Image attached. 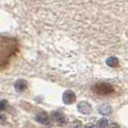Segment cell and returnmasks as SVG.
Segmentation results:
<instances>
[{"label":"cell","instance_id":"1","mask_svg":"<svg viewBox=\"0 0 128 128\" xmlns=\"http://www.w3.org/2000/svg\"><path fill=\"white\" fill-rule=\"evenodd\" d=\"M94 92L98 94L105 96V94H112L114 92V88L109 83H99L96 84V86L94 87Z\"/></svg>","mask_w":128,"mask_h":128},{"label":"cell","instance_id":"2","mask_svg":"<svg viewBox=\"0 0 128 128\" xmlns=\"http://www.w3.org/2000/svg\"><path fill=\"white\" fill-rule=\"evenodd\" d=\"M36 120L40 123H42V124H44V125H50L52 123V120L50 116L45 112L38 113V115L36 116Z\"/></svg>","mask_w":128,"mask_h":128},{"label":"cell","instance_id":"3","mask_svg":"<svg viewBox=\"0 0 128 128\" xmlns=\"http://www.w3.org/2000/svg\"><path fill=\"white\" fill-rule=\"evenodd\" d=\"M76 100V96L75 94L70 90H66L63 94V101H64V104H68V105H70V104H73Z\"/></svg>","mask_w":128,"mask_h":128},{"label":"cell","instance_id":"4","mask_svg":"<svg viewBox=\"0 0 128 128\" xmlns=\"http://www.w3.org/2000/svg\"><path fill=\"white\" fill-rule=\"evenodd\" d=\"M77 109L83 115H89L92 112V105L89 102H87V101H82V102L79 103L78 106H77Z\"/></svg>","mask_w":128,"mask_h":128},{"label":"cell","instance_id":"5","mask_svg":"<svg viewBox=\"0 0 128 128\" xmlns=\"http://www.w3.org/2000/svg\"><path fill=\"white\" fill-rule=\"evenodd\" d=\"M14 89L16 92H24V90L27 89V87H28V84L26 82V80L24 79H18V80H16V83H14Z\"/></svg>","mask_w":128,"mask_h":128},{"label":"cell","instance_id":"6","mask_svg":"<svg viewBox=\"0 0 128 128\" xmlns=\"http://www.w3.org/2000/svg\"><path fill=\"white\" fill-rule=\"evenodd\" d=\"M106 64L110 68H116L120 64V61L116 57H109L106 60Z\"/></svg>","mask_w":128,"mask_h":128},{"label":"cell","instance_id":"7","mask_svg":"<svg viewBox=\"0 0 128 128\" xmlns=\"http://www.w3.org/2000/svg\"><path fill=\"white\" fill-rule=\"evenodd\" d=\"M111 107H110L108 104H102L100 107H99V112L100 114L102 115H110L111 114Z\"/></svg>","mask_w":128,"mask_h":128},{"label":"cell","instance_id":"8","mask_svg":"<svg viewBox=\"0 0 128 128\" xmlns=\"http://www.w3.org/2000/svg\"><path fill=\"white\" fill-rule=\"evenodd\" d=\"M109 123H108V120L103 118H100L98 122H97V126L99 128H106L108 127Z\"/></svg>","mask_w":128,"mask_h":128},{"label":"cell","instance_id":"9","mask_svg":"<svg viewBox=\"0 0 128 128\" xmlns=\"http://www.w3.org/2000/svg\"><path fill=\"white\" fill-rule=\"evenodd\" d=\"M64 114L62 113V112H59V111H55V112H52L51 115H50V118H51L52 120H55V122H57L58 120L61 118V116H63Z\"/></svg>","mask_w":128,"mask_h":128},{"label":"cell","instance_id":"10","mask_svg":"<svg viewBox=\"0 0 128 128\" xmlns=\"http://www.w3.org/2000/svg\"><path fill=\"white\" fill-rule=\"evenodd\" d=\"M56 122H57L58 125H60V126H64V125H66V124L68 123V118H66L64 116H61Z\"/></svg>","mask_w":128,"mask_h":128},{"label":"cell","instance_id":"11","mask_svg":"<svg viewBox=\"0 0 128 128\" xmlns=\"http://www.w3.org/2000/svg\"><path fill=\"white\" fill-rule=\"evenodd\" d=\"M7 106H8V102H7L6 100H1V101H0V112L5 111L7 108Z\"/></svg>","mask_w":128,"mask_h":128},{"label":"cell","instance_id":"12","mask_svg":"<svg viewBox=\"0 0 128 128\" xmlns=\"http://www.w3.org/2000/svg\"><path fill=\"white\" fill-rule=\"evenodd\" d=\"M72 127L73 128H81L82 127V123L79 122L78 120H74L73 123H72Z\"/></svg>","mask_w":128,"mask_h":128},{"label":"cell","instance_id":"13","mask_svg":"<svg viewBox=\"0 0 128 128\" xmlns=\"http://www.w3.org/2000/svg\"><path fill=\"white\" fill-rule=\"evenodd\" d=\"M108 128H120V125L118 123H116V122H113V123L108 125Z\"/></svg>","mask_w":128,"mask_h":128},{"label":"cell","instance_id":"14","mask_svg":"<svg viewBox=\"0 0 128 128\" xmlns=\"http://www.w3.org/2000/svg\"><path fill=\"white\" fill-rule=\"evenodd\" d=\"M83 128H96V127H94V125L92 123H88V124H86Z\"/></svg>","mask_w":128,"mask_h":128},{"label":"cell","instance_id":"15","mask_svg":"<svg viewBox=\"0 0 128 128\" xmlns=\"http://www.w3.org/2000/svg\"><path fill=\"white\" fill-rule=\"evenodd\" d=\"M5 120H6V116L4 115H2V114H0V122H4Z\"/></svg>","mask_w":128,"mask_h":128}]
</instances>
